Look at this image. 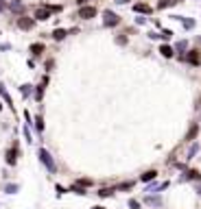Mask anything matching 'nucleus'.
<instances>
[{
  "label": "nucleus",
  "instance_id": "f8f14e48",
  "mask_svg": "<svg viewBox=\"0 0 201 209\" xmlns=\"http://www.w3.org/2000/svg\"><path fill=\"white\" fill-rule=\"evenodd\" d=\"M197 131H199V128H197V126H193V128H190V133H188V139H193V137L197 135Z\"/></svg>",
  "mask_w": 201,
  "mask_h": 209
},
{
  "label": "nucleus",
  "instance_id": "0eeeda50",
  "mask_svg": "<svg viewBox=\"0 0 201 209\" xmlns=\"http://www.w3.org/2000/svg\"><path fill=\"white\" fill-rule=\"evenodd\" d=\"M160 52H162L164 57H171V55H173V48H171V46H162V48H160Z\"/></svg>",
  "mask_w": 201,
  "mask_h": 209
},
{
  "label": "nucleus",
  "instance_id": "423d86ee",
  "mask_svg": "<svg viewBox=\"0 0 201 209\" xmlns=\"http://www.w3.org/2000/svg\"><path fill=\"white\" fill-rule=\"evenodd\" d=\"M18 24H20V29H31V24H33V22H31L29 18H22V20L18 22Z\"/></svg>",
  "mask_w": 201,
  "mask_h": 209
},
{
  "label": "nucleus",
  "instance_id": "39448f33",
  "mask_svg": "<svg viewBox=\"0 0 201 209\" xmlns=\"http://www.w3.org/2000/svg\"><path fill=\"white\" fill-rule=\"evenodd\" d=\"M188 61H190V63H201V55L197 50H193V52L188 55Z\"/></svg>",
  "mask_w": 201,
  "mask_h": 209
},
{
  "label": "nucleus",
  "instance_id": "20e7f679",
  "mask_svg": "<svg viewBox=\"0 0 201 209\" xmlns=\"http://www.w3.org/2000/svg\"><path fill=\"white\" fill-rule=\"evenodd\" d=\"M133 9H136V11H140V13H151V7H149V4H144V2H138Z\"/></svg>",
  "mask_w": 201,
  "mask_h": 209
},
{
  "label": "nucleus",
  "instance_id": "1a4fd4ad",
  "mask_svg": "<svg viewBox=\"0 0 201 209\" xmlns=\"http://www.w3.org/2000/svg\"><path fill=\"white\" fill-rule=\"evenodd\" d=\"M52 37H55V39H63V37H66V31H61V29H57V31L52 33Z\"/></svg>",
  "mask_w": 201,
  "mask_h": 209
},
{
  "label": "nucleus",
  "instance_id": "f3484780",
  "mask_svg": "<svg viewBox=\"0 0 201 209\" xmlns=\"http://www.w3.org/2000/svg\"><path fill=\"white\" fill-rule=\"evenodd\" d=\"M13 2H20V0H13Z\"/></svg>",
  "mask_w": 201,
  "mask_h": 209
},
{
  "label": "nucleus",
  "instance_id": "4468645a",
  "mask_svg": "<svg viewBox=\"0 0 201 209\" xmlns=\"http://www.w3.org/2000/svg\"><path fill=\"white\" fill-rule=\"evenodd\" d=\"M116 2H127V0H116Z\"/></svg>",
  "mask_w": 201,
  "mask_h": 209
},
{
  "label": "nucleus",
  "instance_id": "a211bd4d",
  "mask_svg": "<svg viewBox=\"0 0 201 209\" xmlns=\"http://www.w3.org/2000/svg\"><path fill=\"white\" fill-rule=\"evenodd\" d=\"M94 209H100V207H94Z\"/></svg>",
  "mask_w": 201,
  "mask_h": 209
},
{
  "label": "nucleus",
  "instance_id": "dca6fc26",
  "mask_svg": "<svg viewBox=\"0 0 201 209\" xmlns=\"http://www.w3.org/2000/svg\"><path fill=\"white\" fill-rule=\"evenodd\" d=\"M199 192H201V183H199Z\"/></svg>",
  "mask_w": 201,
  "mask_h": 209
},
{
  "label": "nucleus",
  "instance_id": "9d476101",
  "mask_svg": "<svg viewBox=\"0 0 201 209\" xmlns=\"http://www.w3.org/2000/svg\"><path fill=\"white\" fill-rule=\"evenodd\" d=\"M142 179H144V181H151V179H155V170H151V172H147V174H142Z\"/></svg>",
  "mask_w": 201,
  "mask_h": 209
},
{
  "label": "nucleus",
  "instance_id": "7ed1b4c3",
  "mask_svg": "<svg viewBox=\"0 0 201 209\" xmlns=\"http://www.w3.org/2000/svg\"><path fill=\"white\" fill-rule=\"evenodd\" d=\"M116 22H118V18H116L111 11H107V13H105V24H107V26H114Z\"/></svg>",
  "mask_w": 201,
  "mask_h": 209
},
{
  "label": "nucleus",
  "instance_id": "2eb2a0df",
  "mask_svg": "<svg viewBox=\"0 0 201 209\" xmlns=\"http://www.w3.org/2000/svg\"><path fill=\"white\" fill-rule=\"evenodd\" d=\"M79 2H81V4H83V2H85V0H79Z\"/></svg>",
  "mask_w": 201,
  "mask_h": 209
},
{
  "label": "nucleus",
  "instance_id": "f257e3e1",
  "mask_svg": "<svg viewBox=\"0 0 201 209\" xmlns=\"http://www.w3.org/2000/svg\"><path fill=\"white\" fill-rule=\"evenodd\" d=\"M94 15H96V9H94V7H81V18L90 20V18H94Z\"/></svg>",
  "mask_w": 201,
  "mask_h": 209
},
{
  "label": "nucleus",
  "instance_id": "6e6552de",
  "mask_svg": "<svg viewBox=\"0 0 201 209\" xmlns=\"http://www.w3.org/2000/svg\"><path fill=\"white\" fill-rule=\"evenodd\" d=\"M42 159H44V164H48L50 170L55 168V166H52V161H50V157H48V153H46V150H42Z\"/></svg>",
  "mask_w": 201,
  "mask_h": 209
},
{
  "label": "nucleus",
  "instance_id": "f03ea898",
  "mask_svg": "<svg viewBox=\"0 0 201 209\" xmlns=\"http://www.w3.org/2000/svg\"><path fill=\"white\" fill-rule=\"evenodd\" d=\"M35 18H37V20H48L50 18V9H46V7L37 9V11H35Z\"/></svg>",
  "mask_w": 201,
  "mask_h": 209
},
{
  "label": "nucleus",
  "instance_id": "ddd939ff",
  "mask_svg": "<svg viewBox=\"0 0 201 209\" xmlns=\"http://www.w3.org/2000/svg\"><path fill=\"white\" fill-rule=\"evenodd\" d=\"M188 176H190V179H199V172H197V170H190Z\"/></svg>",
  "mask_w": 201,
  "mask_h": 209
},
{
  "label": "nucleus",
  "instance_id": "9b49d317",
  "mask_svg": "<svg viewBox=\"0 0 201 209\" xmlns=\"http://www.w3.org/2000/svg\"><path fill=\"white\" fill-rule=\"evenodd\" d=\"M31 50H33V52H35V55H40V52H42V50H44V46H42V44H35V46H33V48H31Z\"/></svg>",
  "mask_w": 201,
  "mask_h": 209
}]
</instances>
